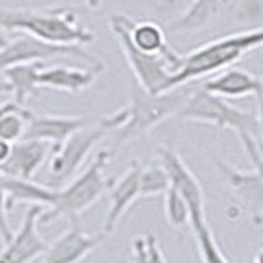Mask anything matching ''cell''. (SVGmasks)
Segmentation results:
<instances>
[{
  "label": "cell",
  "instance_id": "obj_6",
  "mask_svg": "<svg viewBox=\"0 0 263 263\" xmlns=\"http://www.w3.org/2000/svg\"><path fill=\"white\" fill-rule=\"evenodd\" d=\"M128 20L130 16L125 13H112L109 16V28L117 40L130 71L134 72L137 86L146 92L160 94L164 82L173 74V69L163 58L142 53L135 48L128 35Z\"/></svg>",
  "mask_w": 263,
  "mask_h": 263
},
{
  "label": "cell",
  "instance_id": "obj_35",
  "mask_svg": "<svg viewBox=\"0 0 263 263\" xmlns=\"http://www.w3.org/2000/svg\"><path fill=\"white\" fill-rule=\"evenodd\" d=\"M227 2H230V0H227Z\"/></svg>",
  "mask_w": 263,
  "mask_h": 263
},
{
  "label": "cell",
  "instance_id": "obj_26",
  "mask_svg": "<svg viewBox=\"0 0 263 263\" xmlns=\"http://www.w3.org/2000/svg\"><path fill=\"white\" fill-rule=\"evenodd\" d=\"M146 4L156 22L168 23L170 27L179 16H183L193 0H146Z\"/></svg>",
  "mask_w": 263,
  "mask_h": 263
},
{
  "label": "cell",
  "instance_id": "obj_11",
  "mask_svg": "<svg viewBox=\"0 0 263 263\" xmlns=\"http://www.w3.org/2000/svg\"><path fill=\"white\" fill-rule=\"evenodd\" d=\"M105 240V234L89 235L81 227L79 219L69 220V229L46 247L43 263H82Z\"/></svg>",
  "mask_w": 263,
  "mask_h": 263
},
{
  "label": "cell",
  "instance_id": "obj_3",
  "mask_svg": "<svg viewBox=\"0 0 263 263\" xmlns=\"http://www.w3.org/2000/svg\"><path fill=\"white\" fill-rule=\"evenodd\" d=\"M0 28L25 33L51 45L82 46L94 41V33L72 7L0 8Z\"/></svg>",
  "mask_w": 263,
  "mask_h": 263
},
{
  "label": "cell",
  "instance_id": "obj_32",
  "mask_svg": "<svg viewBox=\"0 0 263 263\" xmlns=\"http://www.w3.org/2000/svg\"><path fill=\"white\" fill-rule=\"evenodd\" d=\"M7 40H8V38H7V35H5V31H4L2 28H0V48H2V46L7 43Z\"/></svg>",
  "mask_w": 263,
  "mask_h": 263
},
{
  "label": "cell",
  "instance_id": "obj_7",
  "mask_svg": "<svg viewBox=\"0 0 263 263\" xmlns=\"http://www.w3.org/2000/svg\"><path fill=\"white\" fill-rule=\"evenodd\" d=\"M54 58H74V60L84 61L99 72L104 71V63L94 54L86 51L82 46L51 45L20 33L13 38H8L7 43L0 48V72L15 64L45 63L46 60H54Z\"/></svg>",
  "mask_w": 263,
  "mask_h": 263
},
{
  "label": "cell",
  "instance_id": "obj_9",
  "mask_svg": "<svg viewBox=\"0 0 263 263\" xmlns=\"http://www.w3.org/2000/svg\"><path fill=\"white\" fill-rule=\"evenodd\" d=\"M158 163L166 173L170 187L178 191L189 205L191 217H205V201L201 183L194 173L181 158L173 145H163L158 148Z\"/></svg>",
  "mask_w": 263,
  "mask_h": 263
},
{
  "label": "cell",
  "instance_id": "obj_20",
  "mask_svg": "<svg viewBox=\"0 0 263 263\" xmlns=\"http://www.w3.org/2000/svg\"><path fill=\"white\" fill-rule=\"evenodd\" d=\"M43 63H22L15 64L10 68H5L2 71V78L8 84L10 94H13L12 101L25 107L31 96L38 92V72L41 69Z\"/></svg>",
  "mask_w": 263,
  "mask_h": 263
},
{
  "label": "cell",
  "instance_id": "obj_30",
  "mask_svg": "<svg viewBox=\"0 0 263 263\" xmlns=\"http://www.w3.org/2000/svg\"><path fill=\"white\" fill-rule=\"evenodd\" d=\"M86 4H87L89 8L96 10V8H99V5H101V0H86Z\"/></svg>",
  "mask_w": 263,
  "mask_h": 263
},
{
  "label": "cell",
  "instance_id": "obj_21",
  "mask_svg": "<svg viewBox=\"0 0 263 263\" xmlns=\"http://www.w3.org/2000/svg\"><path fill=\"white\" fill-rule=\"evenodd\" d=\"M227 4V0H193L183 16H179L168 28L173 33L197 31L204 28Z\"/></svg>",
  "mask_w": 263,
  "mask_h": 263
},
{
  "label": "cell",
  "instance_id": "obj_2",
  "mask_svg": "<svg viewBox=\"0 0 263 263\" xmlns=\"http://www.w3.org/2000/svg\"><path fill=\"white\" fill-rule=\"evenodd\" d=\"M189 90L191 89L181 86L168 92L152 94L135 84L130 102L99 122L107 132H115L110 152L114 153L120 146L145 137L164 120L175 117L181 105L184 104Z\"/></svg>",
  "mask_w": 263,
  "mask_h": 263
},
{
  "label": "cell",
  "instance_id": "obj_22",
  "mask_svg": "<svg viewBox=\"0 0 263 263\" xmlns=\"http://www.w3.org/2000/svg\"><path fill=\"white\" fill-rule=\"evenodd\" d=\"M189 226H191L194 232V238H196L197 249H199L202 263H230L226 258V255L222 253V250L219 249L216 238H214L212 229L208 224V216L191 217Z\"/></svg>",
  "mask_w": 263,
  "mask_h": 263
},
{
  "label": "cell",
  "instance_id": "obj_33",
  "mask_svg": "<svg viewBox=\"0 0 263 263\" xmlns=\"http://www.w3.org/2000/svg\"><path fill=\"white\" fill-rule=\"evenodd\" d=\"M261 257H263V252H261V249L257 252V255H255V260H253V263H261Z\"/></svg>",
  "mask_w": 263,
  "mask_h": 263
},
{
  "label": "cell",
  "instance_id": "obj_14",
  "mask_svg": "<svg viewBox=\"0 0 263 263\" xmlns=\"http://www.w3.org/2000/svg\"><path fill=\"white\" fill-rule=\"evenodd\" d=\"M128 35L132 43L142 53L163 58L171 66L173 72H176L179 69L181 63H183V54H179L171 48V45L168 43L166 33H164L163 27L158 22L155 20L135 22L134 18H130Z\"/></svg>",
  "mask_w": 263,
  "mask_h": 263
},
{
  "label": "cell",
  "instance_id": "obj_8",
  "mask_svg": "<svg viewBox=\"0 0 263 263\" xmlns=\"http://www.w3.org/2000/svg\"><path fill=\"white\" fill-rule=\"evenodd\" d=\"M109 134L105 127L97 123L96 127L86 125L69 135L64 142L53 148V155L48 163V175L54 183L69 179L86 163L92 148Z\"/></svg>",
  "mask_w": 263,
  "mask_h": 263
},
{
  "label": "cell",
  "instance_id": "obj_13",
  "mask_svg": "<svg viewBox=\"0 0 263 263\" xmlns=\"http://www.w3.org/2000/svg\"><path fill=\"white\" fill-rule=\"evenodd\" d=\"M86 117H72V115H53V114H33L28 112L27 127L22 140H38L51 145V150L60 146L74 132L89 125Z\"/></svg>",
  "mask_w": 263,
  "mask_h": 263
},
{
  "label": "cell",
  "instance_id": "obj_12",
  "mask_svg": "<svg viewBox=\"0 0 263 263\" xmlns=\"http://www.w3.org/2000/svg\"><path fill=\"white\" fill-rule=\"evenodd\" d=\"M219 173L227 181L229 187L242 201L250 212L255 224H261L263 217V179L261 168H252L250 171H240L230 166L224 160H216Z\"/></svg>",
  "mask_w": 263,
  "mask_h": 263
},
{
  "label": "cell",
  "instance_id": "obj_1",
  "mask_svg": "<svg viewBox=\"0 0 263 263\" xmlns=\"http://www.w3.org/2000/svg\"><path fill=\"white\" fill-rule=\"evenodd\" d=\"M176 119L205 123L219 130H232L240 138L243 152L253 168H261V117L260 112L238 109L226 99L205 92L202 87L189 90Z\"/></svg>",
  "mask_w": 263,
  "mask_h": 263
},
{
  "label": "cell",
  "instance_id": "obj_5",
  "mask_svg": "<svg viewBox=\"0 0 263 263\" xmlns=\"http://www.w3.org/2000/svg\"><path fill=\"white\" fill-rule=\"evenodd\" d=\"M110 156V150H99L81 175H78L64 187L56 189L54 202L41 212L40 226L51 224L58 217L78 220L82 212H86L90 205L101 199L109 191L114 181L105 176V166Z\"/></svg>",
  "mask_w": 263,
  "mask_h": 263
},
{
  "label": "cell",
  "instance_id": "obj_31",
  "mask_svg": "<svg viewBox=\"0 0 263 263\" xmlns=\"http://www.w3.org/2000/svg\"><path fill=\"white\" fill-rule=\"evenodd\" d=\"M10 92V89H8V84L5 81H0V94H7Z\"/></svg>",
  "mask_w": 263,
  "mask_h": 263
},
{
  "label": "cell",
  "instance_id": "obj_19",
  "mask_svg": "<svg viewBox=\"0 0 263 263\" xmlns=\"http://www.w3.org/2000/svg\"><path fill=\"white\" fill-rule=\"evenodd\" d=\"M4 187L7 212L18 204L40 205V208L48 209L56 197V189L35 183L33 179H20L4 175Z\"/></svg>",
  "mask_w": 263,
  "mask_h": 263
},
{
  "label": "cell",
  "instance_id": "obj_34",
  "mask_svg": "<svg viewBox=\"0 0 263 263\" xmlns=\"http://www.w3.org/2000/svg\"><path fill=\"white\" fill-rule=\"evenodd\" d=\"M130 263H134V261H132V260H130Z\"/></svg>",
  "mask_w": 263,
  "mask_h": 263
},
{
  "label": "cell",
  "instance_id": "obj_28",
  "mask_svg": "<svg viewBox=\"0 0 263 263\" xmlns=\"http://www.w3.org/2000/svg\"><path fill=\"white\" fill-rule=\"evenodd\" d=\"M10 152H12V143L0 138V164H4L7 161V158L10 156Z\"/></svg>",
  "mask_w": 263,
  "mask_h": 263
},
{
  "label": "cell",
  "instance_id": "obj_29",
  "mask_svg": "<svg viewBox=\"0 0 263 263\" xmlns=\"http://www.w3.org/2000/svg\"><path fill=\"white\" fill-rule=\"evenodd\" d=\"M13 104V101H7V102H2L0 104V117H2V115L10 109V105Z\"/></svg>",
  "mask_w": 263,
  "mask_h": 263
},
{
  "label": "cell",
  "instance_id": "obj_17",
  "mask_svg": "<svg viewBox=\"0 0 263 263\" xmlns=\"http://www.w3.org/2000/svg\"><path fill=\"white\" fill-rule=\"evenodd\" d=\"M51 145L38 140H18L12 143L10 156L4 164H0V173L5 176L33 179L36 171L43 166Z\"/></svg>",
  "mask_w": 263,
  "mask_h": 263
},
{
  "label": "cell",
  "instance_id": "obj_4",
  "mask_svg": "<svg viewBox=\"0 0 263 263\" xmlns=\"http://www.w3.org/2000/svg\"><path fill=\"white\" fill-rule=\"evenodd\" d=\"M261 41L263 30L258 27L253 30L230 33V35L197 46L191 53L183 54V63H181L179 69L168 78L161 92H168V90L189 84L191 81L217 74L230 68L237 61H240L247 53L260 48Z\"/></svg>",
  "mask_w": 263,
  "mask_h": 263
},
{
  "label": "cell",
  "instance_id": "obj_18",
  "mask_svg": "<svg viewBox=\"0 0 263 263\" xmlns=\"http://www.w3.org/2000/svg\"><path fill=\"white\" fill-rule=\"evenodd\" d=\"M99 71L92 68H76V66H41L38 72V87L64 90V92H82L96 82Z\"/></svg>",
  "mask_w": 263,
  "mask_h": 263
},
{
  "label": "cell",
  "instance_id": "obj_27",
  "mask_svg": "<svg viewBox=\"0 0 263 263\" xmlns=\"http://www.w3.org/2000/svg\"><path fill=\"white\" fill-rule=\"evenodd\" d=\"M12 227L7 219V208H5V187H4V175L0 173V238L5 243L12 237Z\"/></svg>",
  "mask_w": 263,
  "mask_h": 263
},
{
  "label": "cell",
  "instance_id": "obj_25",
  "mask_svg": "<svg viewBox=\"0 0 263 263\" xmlns=\"http://www.w3.org/2000/svg\"><path fill=\"white\" fill-rule=\"evenodd\" d=\"M164 196V217H166L168 226L181 229L184 226H189L191 220V211L189 205L184 201V197L173 187H168V191L163 194Z\"/></svg>",
  "mask_w": 263,
  "mask_h": 263
},
{
  "label": "cell",
  "instance_id": "obj_24",
  "mask_svg": "<svg viewBox=\"0 0 263 263\" xmlns=\"http://www.w3.org/2000/svg\"><path fill=\"white\" fill-rule=\"evenodd\" d=\"M132 257L134 263H168L153 234L138 235L132 240Z\"/></svg>",
  "mask_w": 263,
  "mask_h": 263
},
{
  "label": "cell",
  "instance_id": "obj_15",
  "mask_svg": "<svg viewBox=\"0 0 263 263\" xmlns=\"http://www.w3.org/2000/svg\"><path fill=\"white\" fill-rule=\"evenodd\" d=\"M201 87L205 92L226 99V101L243 97H257L260 101L263 92V82L260 76H255L240 68H232V66L209 78Z\"/></svg>",
  "mask_w": 263,
  "mask_h": 263
},
{
  "label": "cell",
  "instance_id": "obj_10",
  "mask_svg": "<svg viewBox=\"0 0 263 263\" xmlns=\"http://www.w3.org/2000/svg\"><path fill=\"white\" fill-rule=\"evenodd\" d=\"M43 208L30 205L16 232L4 243L0 263H31L45 253L48 243L40 234V216Z\"/></svg>",
  "mask_w": 263,
  "mask_h": 263
},
{
  "label": "cell",
  "instance_id": "obj_16",
  "mask_svg": "<svg viewBox=\"0 0 263 263\" xmlns=\"http://www.w3.org/2000/svg\"><path fill=\"white\" fill-rule=\"evenodd\" d=\"M142 164L138 161H132L125 173L119 178L114 179L109 187V196H110V208L107 212L105 220H104V230L105 235L112 234L115 227L119 226L120 219L132 209V205L140 199L138 194V176Z\"/></svg>",
  "mask_w": 263,
  "mask_h": 263
},
{
  "label": "cell",
  "instance_id": "obj_23",
  "mask_svg": "<svg viewBox=\"0 0 263 263\" xmlns=\"http://www.w3.org/2000/svg\"><path fill=\"white\" fill-rule=\"evenodd\" d=\"M170 181L163 166L158 163H150L140 170L138 176V194L140 197H153V196H163L168 191Z\"/></svg>",
  "mask_w": 263,
  "mask_h": 263
}]
</instances>
